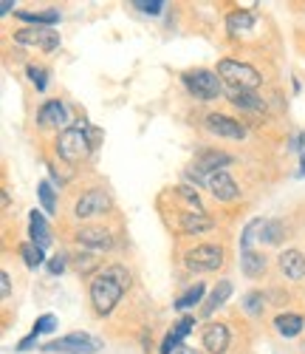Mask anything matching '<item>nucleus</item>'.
Returning a JSON list of instances; mask_svg holds the SVG:
<instances>
[{"instance_id": "obj_1", "label": "nucleus", "mask_w": 305, "mask_h": 354, "mask_svg": "<svg viewBox=\"0 0 305 354\" xmlns=\"http://www.w3.org/2000/svg\"><path fill=\"white\" fill-rule=\"evenodd\" d=\"M128 286H130V275L125 267H108L105 272H99L90 281V301H94V309L99 315H110L119 306Z\"/></svg>"}, {"instance_id": "obj_2", "label": "nucleus", "mask_w": 305, "mask_h": 354, "mask_svg": "<svg viewBox=\"0 0 305 354\" xmlns=\"http://www.w3.org/2000/svg\"><path fill=\"white\" fill-rule=\"evenodd\" d=\"M102 133L97 128H90V125H74V128H66L63 133H59L57 139V156L63 159V162H82L88 153H90V147L97 145Z\"/></svg>"}, {"instance_id": "obj_3", "label": "nucleus", "mask_w": 305, "mask_h": 354, "mask_svg": "<svg viewBox=\"0 0 305 354\" xmlns=\"http://www.w3.org/2000/svg\"><path fill=\"white\" fill-rule=\"evenodd\" d=\"M218 74L235 88V91H255V88L263 82V77L257 74L255 66L240 63V60H221L218 63Z\"/></svg>"}, {"instance_id": "obj_4", "label": "nucleus", "mask_w": 305, "mask_h": 354, "mask_svg": "<svg viewBox=\"0 0 305 354\" xmlns=\"http://www.w3.org/2000/svg\"><path fill=\"white\" fill-rule=\"evenodd\" d=\"M40 348L46 354H97L102 348V340H97L94 335H85V332H71V335H63Z\"/></svg>"}, {"instance_id": "obj_5", "label": "nucleus", "mask_w": 305, "mask_h": 354, "mask_svg": "<svg viewBox=\"0 0 305 354\" xmlns=\"http://www.w3.org/2000/svg\"><path fill=\"white\" fill-rule=\"evenodd\" d=\"M184 85H187V91L195 100H201V102H212V100L221 97V80H218V74H212L206 68L187 71L184 74Z\"/></svg>"}, {"instance_id": "obj_6", "label": "nucleus", "mask_w": 305, "mask_h": 354, "mask_svg": "<svg viewBox=\"0 0 305 354\" xmlns=\"http://www.w3.org/2000/svg\"><path fill=\"white\" fill-rule=\"evenodd\" d=\"M184 263L193 272H212L224 263V250L215 247V244H201V247H195L184 255Z\"/></svg>"}, {"instance_id": "obj_7", "label": "nucleus", "mask_w": 305, "mask_h": 354, "mask_svg": "<svg viewBox=\"0 0 305 354\" xmlns=\"http://www.w3.org/2000/svg\"><path fill=\"white\" fill-rule=\"evenodd\" d=\"M14 43L17 46H35L40 51H54V48H59V32L57 28L28 26V28H20V32L14 35Z\"/></svg>"}, {"instance_id": "obj_8", "label": "nucleus", "mask_w": 305, "mask_h": 354, "mask_svg": "<svg viewBox=\"0 0 305 354\" xmlns=\"http://www.w3.org/2000/svg\"><path fill=\"white\" fill-rule=\"evenodd\" d=\"M108 207H110V198L105 196V190H88L77 198L74 213L77 218H94L99 213H108Z\"/></svg>"}, {"instance_id": "obj_9", "label": "nucleus", "mask_w": 305, "mask_h": 354, "mask_svg": "<svg viewBox=\"0 0 305 354\" xmlns=\"http://www.w3.org/2000/svg\"><path fill=\"white\" fill-rule=\"evenodd\" d=\"M226 165H232V156L224 153V151H204L198 153V162H195V170H190L195 176V182H201V173H221Z\"/></svg>"}, {"instance_id": "obj_10", "label": "nucleus", "mask_w": 305, "mask_h": 354, "mask_svg": "<svg viewBox=\"0 0 305 354\" xmlns=\"http://www.w3.org/2000/svg\"><path fill=\"white\" fill-rule=\"evenodd\" d=\"M206 128L212 133H218V136H226V139H243L246 136V128H243L237 120H232V116H226V113H209L206 116Z\"/></svg>"}, {"instance_id": "obj_11", "label": "nucleus", "mask_w": 305, "mask_h": 354, "mask_svg": "<svg viewBox=\"0 0 305 354\" xmlns=\"http://www.w3.org/2000/svg\"><path fill=\"white\" fill-rule=\"evenodd\" d=\"M206 187L212 190V196H215L218 201H235V198L240 196V187L235 185V179H232L226 170L212 173L209 179H206Z\"/></svg>"}, {"instance_id": "obj_12", "label": "nucleus", "mask_w": 305, "mask_h": 354, "mask_svg": "<svg viewBox=\"0 0 305 354\" xmlns=\"http://www.w3.org/2000/svg\"><path fill=\"white\" fill-rule=\"evenodd\" d=\"M77 244L88 247V250H110L113 247V235L102 227H85L77 232Z\"/></svg>"}, {"instance_id": "obj_13", "label": "nucleus", "mask_w": 305, "mask_h": 354, "mask_svg": "<svg viewBox=\"0 0 305 354\" xmlns=\"http://www.w3.org/2000/svg\"><path fill=\"white\" fill-rule=\"evenodd\" d=\"M204 346L209 354H226L229 348V329L224 323H209L204 329Z\"/></svg>"}, {"instance_id": "obj_14", "label": "nucleus", "mask_w": 305, "mask_h": 354, "mask_svg": "<svg viewBox=\"0 0 305 354\" xmlns=\"http://www.w3.org/2000/svg\"><path fill=\"white\" fill-rule=\"evenodd\" d=\"M37 122L43 128H59V125H66L68 122V108L59 102V100H51V102H46L37 111Z\"/></svg>"}, {"instance_id": "obj_15", "label": "nucleus", "mask_w": 305, "mask_h": 354, "mask_svg": "<svg viewBox=\"0 0 305 354\" xmlns=\"http://www.w3.org/2000/svg\"><path fill=\"white\" fill-rule=\"evenodd\" d=\"M280 270L286 272V278L302 281V278H305V252H299V250H286V252L280 255Z\"/></svg>"}, {"instance_id": "obj_16", "label": "nucleus", "mask_w": 305, "mask_h": 354, "mask_svg": "<svg viewBox=\"0 0 305 354\" xmlns=\"http://www.w3.org/2000/svg\"><path fill=\"white\" fill-rule=\"evenodd\" d=\"M28 232H32V244H37L40 250H46L51 244L48 224H46L43 213H37V210H32V216H28Z\"/></svg>"}, {"instance_id": "obj_17", "label": "nucleus", "mask_w": 305, "mask_h": 354, "mask_svg": "<svg viewBox=\"0 0 305 354\" xmlns=\"http://www.w3.org/2000/svg\"><path fill=\"white\" fill-rule=\"evenodd\" d=\"M240 270H243V275H246V278L263 275V270H266V255L257 252V250H243V252H240Z\"/></svg>"}, {"instance_id": "obj_18", "label": "nucleus", "mask_w": 305, "mask_h": 354, "mask_svg": "<svg viewBox=\"0 0 305 354\" xmlns=\"http://www.w3.org/2000/svg\"><path fill=\"white\" fill-rule=\"evenodd\" d=\"M252 26H255V12H249V9H235L226 17V28H229L232 37L240 35V32H249Z\"/></svg>"}, {"instance_id": "obj_19", "label": "nucleus", "mask_w": 305, "mask_h": 354, "mask_svg": "<svg viewBox=\"0 0 305 354\" xmlns=\"http://www.w3.org/2000/svg\"><path fill=\"white\" fill-rule=\"evenodd\" d=\"M212 227H215V221H212L209 216H204V213H187V216H181V230H184V235L209 232Z\"/></svg>"}, {"instance_id": "obj_20", "label": "nucleus", "mask_w": 305, "mask_h": 354, "mask_svg": "<svg viewBox=\"0 0 305 354\" xmlns=\"http://www.w3.org/2000/svg\"><path fill=\"white\" fill-rule=\"evenodd\" d=\"M274 329H277L283 337H297L302 332V317L294 315V312L277 315V317H274Z\"/></svg>"}, {"instance_id": "obj_21", "label": "nucleus", "mask_w": 305, "mask_h": 354, "mask_svg": "<svg viewBox=\"0 0 305 354\" xmlns=\"http://www.w3.org/2000/svg\"><path fill=\"white\" fill-rule=\"evenodd\" d=\"M17 17L23 23H32V26H40V28H51L59 23V12L57 9H48V12H17Z\"/></svg>"}, {"instance_id": "obj_22", "label": "nucleus", "mask_w": 305, "mask_h": 354, "mask_svg": "<svg viewBox=\"0 0 305 354\" xmlns=\"http://www.w3.org/2000/svg\"><path fill=\"white\" fill-rule=\"evenodd\" d=\"M229 100H232V105L240 108V111H257V113L266 111L263 97H257V94H252V91H235Z\"/></svg>"}, {"instance_id": "obj_23", "label": "nucleus", "mask_w": 305, "mask_h": 354, "mask_svg": "<svg viewBox=\"0 0 305 354\" xmlns=\"http://www.w3.org/2000/svg\"><path fill=\"white\" fill-rule=\"evenodd\" d=\"M263 230H266V218H252L246 227H243V232H240V252L252 250V244L257 239H263Z\"/></svg>"}, {"instance_id": "obj_24", "label": "nucleus", "mask_w": 305, "mask_h": 354, "mask_svg": "<svg viewBox=\"0 0 305 354\" xmlns=\"http://www.w3.org/2000/svg\"><path fill=\"white\" fill-rule=\"evenodd\" d=\"M229 295H232V283L229 281H221L215 289H212V298L206 301V306H204V315H212L218 306H224L226 301H229Z\"/></svg>"}, {"instance_id": "obj_25", "label": "nucleus", "mask_w": 305, "mask_h": 354, "mask_svg": "<svg viewBox=\"0 0 305 354\" xmlns=\"http://www.w3.org/2000/svg\"><path fill=\"white\" fill-rule=\"evenodd\" d=\"M37 198H40V207H43L48 216L57 213V193H54L51 182H40V185H37Z\"/></svg>"}, {"instance_id": "obj_26", "label": "nucleus", "mask_w": 305, "mask_h": 354, "mask_svg": "<svg viewBox=\"0 0 305 354\" xmlns=\"http://www.w3.org/2000/svg\"><path fill=\"white\" fill-rule=\"evenodd\" d=\"M20 255H23V261H26V267H28V270H37L40 263L46 261L43 250H40L37 244H32V241H26V244L20 247Z\"/></svg>"}, {"instance_id": "obj_27", "label": "nucleus", "mask_w": 305, "mask_h": 354, "mask_svg": "<svg viewBox=\"0 0 305 354\" xmlns=\"http://www.w3.org/2000/svg\"><path fill=\"white\" fill-rule=\"evenodd\" d=\"M201 298H204V283H195L193 289H187V292H184V295H181V298L175 301V309H178V312L193 309V306H195Z\"/></svg>"}, {"instance_id": "obj_28", "label": "nucleus", "mask_w": 305, "mask_h": 354, "mask_svg": "<svg viewBox=\"0 0 305 354\" xmlns=\"http://www.w3.org/2000/svg\"><path fill=\"white\" fill-rule=\"evenodd\" d=\"M26 74H28V80L37 85V91H46V88H48V71L43 66H28Z\"/></svg>"}, {"instance_id": "obj_29", "label": "nucleus", "mask_w": 305, "mask_h": 354, "mask_svg": "<svg viewBox=\"0 0 305 354\" xmlns=\"http://www.w3.org/2000/svg\"><path fill=\"white\" fill-rule=\"evenodd\" d=\"M280 239H283V224H280V221H266L263 241H268V244H280Z\"/></svg>"}, {"instance_id": "obj_30", "label": "nucleus", "mask_w": 305, "mask_h": 354, "mask_svg": "<svg viewBox=\"0 0 305 354\" xmlns=\"http://www.w3.org/2000/svg\"><path fill=\"white\" fill-rule=\"evenodd\" d=\"M133 6L144 15H161L164 9V0H133Z\"/></svg>"}, {"instance_id": "obj_31", "label": "nucleus", "mask_w": 305, "mask_h": 354, "mask_svg": "<svg viewBox=\"0 0 305 354\" xmlns=\"http://www.w3.org/2000/svg\"><path fill=\"white\" fill-rule=\"evenodd\" d=\"M193 326H195V317H181V320L175 323V329H173V337L181 343V340H184V337L193 332Z\"/></svg>"}, {"instance_id": "obj_32", "label": "nucleus", "mask_w": 305, "mask_h": 354, "mask_svg": "<svg viewBox=\"0 0 305 354\" xmlns=\"http://www.w3.org/2000/svg\"><path fill=\"white\" fill-rule=\"evenodd\" d=\"M178 196H184V198H187V201L193 204V207H195V213H204V204H201V196H198V193H195V190H193L190 185H181V187H178Z\"/></svg>"}, {"instance_id": "obj_33", "label": "nucleus", "mask_w": 305, "mask_h": 354, "mask_svg": "<svg viewBox=\"0 0 305 354\" xmlns=\"http://www.w3.org/2000/svg\"><path fill=\"white\" fill-rule=\"evenodd\" d=\"M243 306H246L249 315H260L263 312V295L260 292H249L246 301H243Z\"/></svg>"}, {"instance_id": "obj_34", "label": "nucleus", "mask_w": 305, "mask_h": 354, "mask_svg": "<svg viewBox=\"0 0 305 354\" xmlns=\"http://www.w3.org/2000/svg\"><path fill=\"white\" fill-rule=\"evenodd\" d=\"M57 326V317L54 315H40L37 323H35V335H46V332H54Z\"/></svg>"}, {"instance_id": "obj_35", "label": "nucleus", "mask_w": 305, "mask_h": 354, "mask_svg": "<svg viewBox=\"0 0 305 354\" xmlns=\"http://www.w3.org/2000/svg\"><path fill=\"white\" fill-rule=\"evenodd\" d=\"M66 267H68V255H66V252H59V255H54V258L48 261V272H51V275H63Z\"/></svg>"}, {"instance_id": "obj_36", "label": "nucleus", "mask_w": 305, "mask_h": 354, "mask_svg": "<svg viewBox=\"0 0 305 354\" xmlns=\"http://www.w3.org/2000/svg\"><path fill=\"white\" fill-rule=\"evenodd\" d=\"M9 295H12V278L9 272H0V298L9 301Z\"/></svg>"}, {"instance_id": "obj_37", "label": "nucleus", "mask_w": 305, "mask_h": 354, "mask_svg": "<svg viewBox=\"0 0 305 354\" xmlns=\"http://www.w3.org/2000/svg\"><path fill=\"white\" fill-rule=\"evenodd\" d=\"M94 267H97V261H94V258H88V255H85V258H82V255L77 258V270H79V272H90Z\"/></svg>"}, {"instance_id": "obj_38", "label": "nucleus", "mask_w": 305, "mask_h": 354, "mask_svg": "<svg viewBox=\"0 0 305 354\" xmlns=\"http://www.w3.org/2000/svg\"><path fill=\"white\" fill-rule=\"evenodd\" d=\"M37 337H40V335H35V332H32L28 337H23V340H20V343H17L14 348H17V351H28V348H32V346L37 343Z\"/></svg>"}, {"instance_id": "obj_39", "label": "nucleus", "mask_w": 305, "mask_h": 354, "mask_svg": "<svg viewBox=\"0 0 305 354\" xmlns=\"http://www.w3.org/2000/svg\"><path fill=\"white\" fill-rule=\"evenodd\" d=\"M291 147H294V151H299V153H302V159H305V131L297 136V142H291Z\"/></svg>"}, {"instance_id": "obj_40", "label": "nucleus", "mask_w": 305, "mask_h": 354, "mask_svg": "<svg viewBox=\"0 0 305 354\" xmlns=\"http://www.w3.org/2000/svg\"><path fill=\"white\" fill-rule=\"evenodd\" d=\"M12 6H14L12 0H3V3H0V15H9V12H12Z\"/></svg>"}, {"instance_id": "obj_41", "label": "nucleus", "mask_w": 305, "mask_h": 354, "mask_svg": "<svg viewBox=\"0 0 305 354\" xmlns=\"http://www.w3.org/2000/svg\"><path fill=\"white\" fill-rule=\"evenodd\" d=\"M175 354H198V351H195V348H187V346H181Z\"/></svg>"}, {"instance_id": "obj_42", "label": "nucleus", "mask_w": 305, "mask_h": 354, "mask_svg": "<svg viewBox=\"0 0 305 354\" xmlns=\"http://www.w3.org/2000/svg\"><path fill=\"white\" fill-rule=\"evenodd\" d=\"M299 176H305V159H302V167H299Z\"/></svg>"}]
</instances>
